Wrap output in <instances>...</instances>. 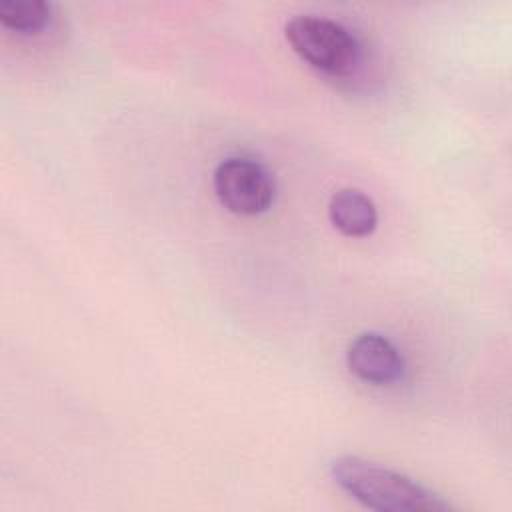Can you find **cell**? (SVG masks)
Listing matches in <instances>:
<instances>
[{"mask_svg":"<svg viewBox=\"0 0 512 512\" xmlns=\"http://www.w3.org/2000/svg\"><path fill=\"white\" fill-rule=\"evenodd\" d=\"M332 480L358 504L378 512H446L452 506L414 478L360 456L330 462Z\"/></svg>","mask_w":512,"mask_h":512,"instance_id":"1","label":"cell"},{"mask_svg":"<svg viewBox=\"0 0 512 512\" xmlns=\"http://www.w3.org/2000/svg\"><path fill=\"white\" fill-rule=\"evenodd\" d=\"M346 366L358 380L376 386L398 382L406 370L400 350L378 332H362L348 344Z\"/></svg>","mask_w":512,"mask_h":512,"instance_id":"4","label":"cell"},{"mask_svg":"<svg viewBox=\"0 0 512 512\" xmlns=\"http://www.w3.org/2000/svg\"><path fill=\"white\" fill-rule=\"evenodd\" d=\"M328 218L344 236H370L378 224V210L372 198L358 188H340L330 196Z\"/></svg>","mask_w":512,"mask_h":512,"instance_id":"5","label":"cell"},{"mask_svg":"<svg viewBox=\"0 0 512 512\" xmlns=\"http://www.w3.org/2000/svg\"><path fill=\"white\" fill-rule=\"evenodd\" d=\"M284 34L292 50L324 74L346 76L360 62L358 38L332 18L298 14L286 22Z\"/></svg>","mask_w":512,"mask_h":512,"instance_id":"2","label":"cell"},{"mask_svg":"<svg viewBox=\"0 0 512 512\" xmlns=\"http://www.w3.org/2000/svg\"><path fill=\"white\" fill-rule=\"evenodd\" d=\"M212 184L218 202L238 216H256L266 212L276 194L274 176L268 168L246 156H230L218 162Z\"/></svg>","mask_w":512,"mask_h":512,"instance_id":"3","label":"cell"},{"mask_svg":"<svg viewBox=\"0 0 512 512\" xmlns=\"http://www.w3.org/2000/svg\"><path fill=\"white\" fill-rule=\"evenodd\" d=\"M52 6L44 0H2L0 22L22 34H36L50 24Z\"/></svg>","mask_w":512,"mask_h":512,"instance_id":"6","label":"cell"}]
</instances>
